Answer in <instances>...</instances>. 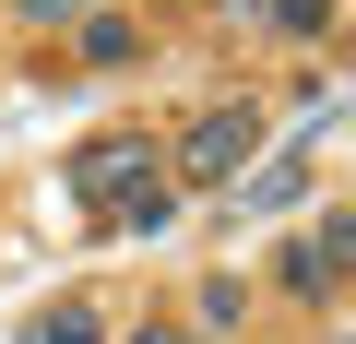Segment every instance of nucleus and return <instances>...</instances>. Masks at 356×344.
Listing matches in <instances>:
<instances>
[{
  "label": "nucleus",
  "mask_w": 356,
  "mask_h": 344,
  "mask_svg": "<svg viewBox=\"0 0 356 344\" xmlns=\"http://www.w3.org/2000/svg\"><path fill=\"white\" fill-rule=\"evenodd\" d=\"M297 190H309V142H273V154H250L238 179L214 190V202H226V238H238V226H261V214H285Z\"/></svg>",
  "instance_id": "7ed1b4c3"
},
{
  "label": "nucleus",
  "mask_w": 356,
  "mask_h": 344,
  "mask_svg": "<svg viewBox=\"0 0 356 344\" xmlns=\"http://www.w3.org/2000/svg\"><path fill=\"white\" fill-rule=\"evenodd\" d=\"M143 179H154V142H143V131H95V142L72 154V202H95V214H107L119 190H143Z\"/></svg>",
  "instance_id": "20e7f679"
},
{
  "label": "nucleus",
  "mask_w": 356,
  "mask_h": 344,
  "mask_svg": "<svg viewBox=\"0 0 356 344\" xmlns=\"http://www.w3.org/2000/svg\"><path fill=\"white\" fill-rule=\"evenodd\" d=\"M250 154H261V107H250V95H238V107H202L191 131H178V190H226Z\"/></svg>",
  "instance_id": "f257e3e1"
},
{
  "label": "nucleus",
  "mask_w": 356,
  "mask_h": 344,
  "mask_svg": "<svg viewBox=\"0 0 356 344\" xmlns=\"http://www.w3.org/2000/svg\"><path fill=\"white\" fill-rule=\"evenodd\" d=\"M166 214H178V179L154 166L143 190H119V202H107V238H166Z\"/></svg>",
  "instance_id": "39448f33"
},
{
  "label": "nucleus",
  "mask_w": 356,
  "mask_h": 344,
  "mask_svg": "<svg viewBox=\"0 0 356 344\" xmlns=\"http://www.w3.org/2000/svg\"><path fill=\"white\" fill-rule=\"evenodd\" d=\"M24 24H72V13H95V0H13Z\"/></svg>",
  "instance_id": "9d476101"
},
{
  "label": "nucleus",
  "mask_w": 356,
  "mask_h": 344,
  "mask_svg": "<svg viewBox=\"0 0 356 344\" xmlns=\"http://www.w3.org/2000/svg\"><path fill=\"white\" fill-rule=\"evenodd\" d=\"M273 273H285V297H309V309H321L332 285H356V214H321V226H297Z\"/></svg>",
  "instance_id": "f03ea898"
},
{
  "label": "nucleus",
  "mask_w": 356,
  "mask_h": 344,
  "mask_svg": "<svg viewBox=\"0 0 356 344\" xmlns=\"http://www.w3.org/2000/svg\"><path fill=\"white\" fill-rule=\"evenodd\" d=\"M191 309H202V320H214V332H226V320H238V309H250V285H238V273H202V297H191Z\"/></svg>",
  "instance_id": "6e6552de"
},
{
  "label": "nucleus",
  "mask_w": 356,
  "mask_h": 344,
  "mask_svg": "<svg viewBox=\"0 0 356 344\" xmlns=\"http://www.w3.org/2000/svg\"><path fill=\"white\" fill-rule=\"evenodd\" d=\"M143 60V24L131 13H83V72H131Z\"/></svg>",
  "instance_id": "423d86ee"
},
{
  "label": "nucleus",
  "mask_w": 356,
  "mask_h": 344,
  "mask_svg": "<svg viewBox=\"0 0 356 344\" xmlns=\"http://www.w3.org/2000/svg\"><path fill=\"white\" fill-rule=\"evenodd\" d=\"M24 344H107V320H95L83 297H60V309H36V320H24Z\"/></svg>",
  "instance_id": "0eeeda50"
},
{
  "label": "nucleus",
  "mask_w": 356,
  "mask_h": 344,
  "mask_svg": "<svg viewBox=\"0 0 356 344\" xmlns=\"http://www.w3.org/2000/svg\"><path fill=\"white\" fill-rule=\"evenodd\" d=\"M131 344H178V332H131Z\"/></svg>",
  "instance_id": "f8f14e48"
},
{
  "label": "nucleus",
  "mask_w": 356,
  "mask_h": 344,
  "mask_svg": "<svg viewBox=\"0 0 356 344\" xmlns=\"http://www.w3.org/2000/svg\"><path fill=\"white\" fill-rule=\"evenodd\" d=\"M214 13H238V24H250V13H261V0H214Z\"/></svg>",
  "instance_id": "9b49d317"
},
{
  "label": "nucleus",
  "mask_w": 356,
  "mask_h": 344,
  "mask_svg": "<svg viewBox=\"0 0 356 344\" xmlns=\"http://www.w3.org/2000/svg\"><path fill=\"white\" fill-rule=\"evenodd\" d=\"M261 13H273L285 36H321V24H332V0H261Z\"/></svg>",
  "instance_id": "1a4fd4ad"
}]
</instances>
